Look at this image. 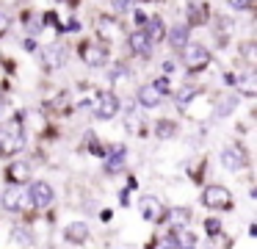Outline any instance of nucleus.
<instances>
[{
	"label": "nucleus",
	"mask_w": 257,
	"mask_h": 249,
	"mask_svg": "<svg viewBox=\"0 0 257 249\" xmlns=\"http://www.w3.org/2000/svg\"><path fill=\"white\" fill-rule=\"evenodd\" d=\"M23 144H25V138H23L20 125H14V122L0 125V152L14 155V152H20V149H23Z\"/></svg>",
	"instance_id": "obj_1"
},
{
	"label": "nucleus",
	"mask_w": 257,
	"mask_h": 249,
	"mask_svg": "<svg viewBox=\"0 0 257 249\" xmlns=\"http://www.w3.org/2000/svg\"><path fill=\"white\" fill-rule=\"evenodd\" d=\"M183 61H185V66H188L191 72H196V69H205V66L210 64V53H207L202 44H185L183 47Z\"/></svg>",
	"instance_id": "obj_2"
},
{
	"label": "nucleus",
	"mask_w": 257,
	"mask_h": 249,
	"mask_svg": "<svg viewBox=\"0 0 257 249\" xmlns=\"http://www.w3.org/2000/svg\"><path fill=\"white\" fill-rule=\"evenodd\" d=\"M202 202L207 208H216V210H227L232 205V194L227 191L224 186H207L205 194H202Z\"/></svg>",
	"instance_id": "obj_3"
},
{
	"label": "nucleus",
	"mask_w": 257,
	"mask_h": 249,
	"mask_svg": "<svg viewBox=\"0 0 257 249\" xmlns=\"http://www.w3.org/2000/svg\"><path fill=\"white\" fill-rule=\"evenodd\" d=\"M31 205V197L23 186H9L3 191V208L6 210H25Z\"/></svg>",
	"instance_id": "obj_4"
},
{
	"label": "nucleus",
	"mask_w": 257,
	"mask_h": 249,
	"mask_svg": "<svg viewBox=\"0 0 257 249\" xmlns=\"http://www.w3.org/2000/svg\"><path fill=\"white\" fill-rule=\"evenodd\" d=\"M28 197H31V202H34L36 208H50L56 194H53V186H50V183H42V180H39V183H34V186H31Z\"/></svg>",
	"instance_id": "obj_5"
},
{
	"label": "nucleus",
	"mask_w": 257,
	"mask_h": 249,
	"mask_svg": "<svg viewBox=\"0 0 257 249\" xmlns=\"http://www.w3.org/2000/svg\"><path fill=\"white\" fill-rule=\"evenodd\" d=\"M116 111H119V100L113 97L111 92H102L100 97H97L94 114L100 116V119H111V116H116Z\"/></svg>",
	"instance_id": "obj_6"
},
{
	"label": "nucleus",
	"mask_w": 257,
	"mask_h": 249,
	"mask_svg": "<svg viewBox=\"0 0 257 249\" xmlns=\"http://www.w3.org/2000/svg\"><path fill=\"white\" fill-rule=\"evenodd\" d=\"M221 163H224V169H229V172H240L246 166V152L240 147H227L221 152Z\"/></svg>",
	"instance_id": "obj_7"
},
{
	"label": "nucleus",
	"mask_w": 257,
	"mask_h": 249,
	"mask_svg": "<svg viewBox=\"0 0 257 249\" xmlns=\"http://www.w3.org/2000/svg\"><path fill=\"white\" fill-rule=\"evenodd\" d=\"M80 58H83L89 66H100V64H105V50H102L100 44L89 42V44L80 47Z\"/></svg>",
	"instance_id": "obj_8"
},
{
	"label": "nucleus",
	"mask_w": 257,
	"mask_h": 249,
	"mask_svg": "<svg viewBox=\"0 0 257 249\" xmlns=\"http://www.w3.org/2000/svg\"><path fill=\"white\" fill-rule=\"evenodd\" d=\"M161 100H163V94L158 92L155 83H147V86L139 89V103L144 105V108H155V105H161Z\"/></svg>",
	"instance_id": "obj_9"
},
{
	"label": "nucleus",
	"mask_w": 257,
	"mask_h": 249,
	"mask_svg": "<svg viewBox=\"0 0 257 249\" xmlns=\"http://www.w3.org/2000/svg\"><path fill=\"white\" fill-rule=\"evenodd\" d=\"M141 213H144V219H150V221L163 219V205H161V199H158V197H144V199H141Z\"/></svg>",
	"instance_id": "obj_10"
},
{
	"label": "nucleus",
	"mask_w": 257,
	"mask_h": 249,
	"mask_svg": "<svg viewBox=\"0 0 257 249\" xmlns=\"http://www.w3.org/2000/svg\"><path fill=\"white\" fill-rule=\"evenodd\" d=\"M127 42H130V50H133V53H139V55H147V53H150V47H152V42L147 39L144 28H141V31H133V33H130Z\"/></svg>",
	"instance_id": "obj_11"
},
{
	"label": "nucleus",
	"mask_w": 257,
	"mask_h": 249,
	"mask_svg": "<svg viewBox=\"0 0 257 249\" xmlns=\"http://www.w3.org/2000/svg\"><path fill=\"white\" fill-rule=\"evenodd\" d=\"M124 169V147H113L108 152V160H105V172L108 175H116V172Z\"/></svg>",
	"instance_id": "obj_12"
},
{
	"label": "nucleus",
	"mask_w": 257,
	"mask_h": 249,
	"mask_svg": "<svg viewBox=\"0 0 257 249\" xmlns=\"http://www.w3.org/2000/svg\"><path fill=\"white\" fill-rule=\"evenodd\" d=\"M42 58H45V66H47V69H56V66L64 64L67 53H64V47H47L45 53H42Z\"/></svg>",
	"instance_id": "obj_13"
},
{
	"label": "nucleus",
	"mask_w": 257,
	"mask_h": 249,
	"mask_svg": "<svg viewBox=\"0 0 257 249\" xmlns=\"http://www.w3.org/2000/svg\"><path fill=\"white\" fill-rule=\"evenodd\" d=\"M169 44L177 50H183L185 44H188V28L185 25H174L172 31H169Z\"/></svg>",
	"instance_id": "obj_14"
},
{
	"label": "nucleus",
	"mask_w": 257,
	"mask_h": 249,
	"mask_svg": "<svg viewBox=\"0 0 257 249\" xmlns=\"http://www.w3.org/2000/svg\"><path fill=\"white\" fill-rule=\"evenodd\" d=\"M64 235H67L69 241L80 243V241H86V238H89V227H86L83 221H75V224L67 227V232H64Z\"/></svg>",
	"instance_id": "obj_15"
},
{
	"label": "nucleus",
	"mask_w": 257,
	"mask_h": 249,
	"mask_svg": "<svg viewBox=\"0 0 257 249\" xmlns=\"http://www.w3.org/2000/svg\"><path fill=\"white\" fill-rule=\"evenodd\" d=\"M144 33H147V39H150V42H161V39L166 36L161 17H152V20H150V28H144Z\"/></svg>",
	"instance_id": "obj_16"
},
{
	"label": "nucleus",
	"mask_w": 257,
	"mask_h": 249,
	"mask_svg": "<svg viewBox=\"0 0 257 249\" xmlns=\"http://www.w3.org/2000/svg\"><path fill=\"white\" fill-rule=\"evenodd\" d=\"M9 177H12V183H14V186L25 183V180H28V166H25V163H20V160H14V163L9 166Z\"/></svg>",
	"instance_id": "obj_17"
},
{
	"label": "nucleus",
	"mask_w": 257,
	"mask_h": 249,
	"mask_svg": "<svg viewBox=\"0 0 257 249\" xmlns=\"http://www.w3.org/2000/svg\"><path fill=\"white\" fill-rule=\"evenodd\" d=\"M174 241H177L180 249H194L196 238H194V232H188V230H183V227H180V230L174 232Z\"/></svg>",
	"instance_id": "obj_18"
},
{
	"label": "nucleus",
	"mask_w": 257,
	"mask_h": 249,
	"mask_svg": "<svg viewBox=\"0 0 257 249\" xmlns=\"http://www.w3.org/2000/svg\"><path fill=\"white\" fill-rule=\"evenodd\" d=\"M191 219V213L185 208H174V210H169V221H172L174 227H185V221Z\"/></svg>",
	"instance_id": "obj_19"
},
{
	"label": "nucleus",
	"mask_w": 257,
	"mask_h": 249,
	"mask_svg": "<svg viewBox=\"0 0 257 249\" xmlns=\"http://www.w3.org/2000/svg\"><path fill=\"white\" fill-rule=\"evenodd\" d=\"M100 33H105L108 39H119V31H116V25H113L111 20H102L100 22Z\"/></svg>",
	"instance_id": "obj_20"
},
{
	"label": "nucleus",
	"mask_w": 257,
	"mask_h": 249,
	"mask_svg": "<svg viewBox=\"0 0 257 249\" xmlns=\"http://www.w3.org/2000/svg\"><path fill=\"white\" fill-rule=\"evenodd\" d=\"M111 6H113L116 14H127V11L133 9V0H111Z\"/></svg>",
	"instance_id": "obj_21"
},
{
	"label": "nucleus",
	"mask_w": 257,
	"mask_h": 249,
	"mask_svg": "<svg viewBox=\"0 0 257 249\" xmlns=\"http://www.w3.org/2000/svg\"><path fill=\"white\" fill-rule=\"evenodd\" d=\"M240 89H243V94H251V92H254V77H251V72L243 77V80H240Z\"/></svg>",
	"instance_id": "obj_22"
},
{
	"label": "nucleus",
	"mask_w": 257,
	"mask_h": 249,
	"mask_svg": "<svg viewBox=\"0 0 257 249\" xmlns=\"http://www.w3.org/2000/svg\"><path fill=\"white\" fill-rule=\"evenodd\" d=\"M158 249H180V246H177V241H174V232H172V235L163 238V241L158 243Z\"/></svg>",
	"instance_id": "obj_23"
},
{
	"label": "nucleus",
	"mask_w": 257,
	"mask_h": 249,
	"mask_svg": "<svg viewBox=\"0 0 257 249\" xmlns=\"http://www.w3.org/2000/svg\"><path fill=\"white\" fill-rule=\"evenodd\" d=\"M205 227H207V232L213 235V232L221 230V221H218V219H207V221H205Z\"/></svg>",
	"instance_id": "obj_24"
},
{
	"label": "nucleus",
	"mask_w": 257,
	"mask_h": 249,
	"mask_svg": "<svg viewBox=\"0 0 257 249\" xmlns=\"http://www.w3.org/2000/svg\"><path fill=\"white\" fill-rule=\"evenodd\" d=\"M249 3H251V0H229V6H232V9H238V11L249 9Z\"/></svg>",
	"instance_id": "obj_25"
},
{
	"label": "nucleus",
	"mask_w": 257,
	"mask_h": 249,
	"mask_svg": "<svg viewBox=\"0 0 257 249\" xmlns=\"http://www.w3.org/2000/svg\"><path fill=\"white\" fill-rule=\"evenodd\" d=\"M158 133H161V136H166V133H174V125H169V122H161Z\"/></svg>",
	"instance_id": "obj_26"
},
{
	"label": "nucleus",
	"mask_w": 257,
	"mask_h": 249,
	"mask_svg": "<svg viewBox=\"0 0 257 249\" xmlns=\"http://www.w3.org/2000/svg\"><path fill=\"white\" fill-rule=\"evenodd\" d=\"M188 97H194V92H191V89H183V92H180V103H185V100H188Z\"/></svg>",
	"instance_id": "obj_27"
},
{
	"label": "nucleus",
	"mask_w": 257,
	"mask_h": 249,
	"mask_svg": "<svg viewBox=\"0 0 257 249\" xmlns=\"http://www.w3.org/2000/svg\"><path fill=\"white\" fill-rule=\"evenodd\" d=\"M6 28H9V17H6V14H0V33L6 31Z\"/></svg>",
	"instance_id": "obj_28"
},
{
	"label": "nucleus",
	"mask_w": 257,
	"mask_h": 249,
	"mask_svg": "<svg viewBox=\"0 0 257 249\" xmlns=\"http://www.w3.org/2000/svg\"><path fill=\"white\" fill-rule=\"evenodd\" d=\"M3 108H6V105H3V100H0V114H3Z\"/></svg>",
	"instance_id": "obj_29"
}]
</instances>
